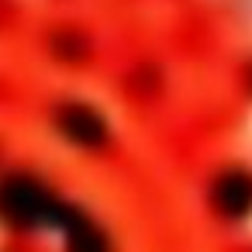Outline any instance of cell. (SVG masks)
Instances as JSON below:
<instances>
[{"instance_id": "cell-1", "label": "cell", "mask_w": 252, "mask_h": 252, "mask_svg": "<svg viewBox=\"0 0 252 252\" xmlns=\"http://www.w3.org/2000/svg\"><path fill=\"white\" fill-rule=\"evenodd\" d=\"M214 197H218V204H221L224 214H242L252 204V180L245 173H238V169L224 173L218 180V187H214Z\"/></svg>"}, {"instance_id": "cell-2", "label": "cell", "mask_w": 252, "mask_h": 252, "mask_svg": "<svg viewBox=\"0 0 252 252\" xmlns=\"http://www.w3.org/2000/svg\"><path fill=\"white\" fill-rule=\"evenodd\" d=\"M66 121H69V131H73L76 138H87V142H94V138H100V135H104V128H100V118H97L94 111H87V107H73Z\"/></svg>"}, {"instance_id": "cell-3", "label": "cell", "mask_w": 252, "mask_h": 252, "mask_svg": "<svg viewBox=\"0 0 252 252\" xmlns=\"http://www.w3.org/2000/svg\"><path fill=\"white\" fill-rule=\"evenodd\" d=\"M73 252H107V245H104V238L90 224H76V231H73Z\"/></svg>"}]
</instances>
